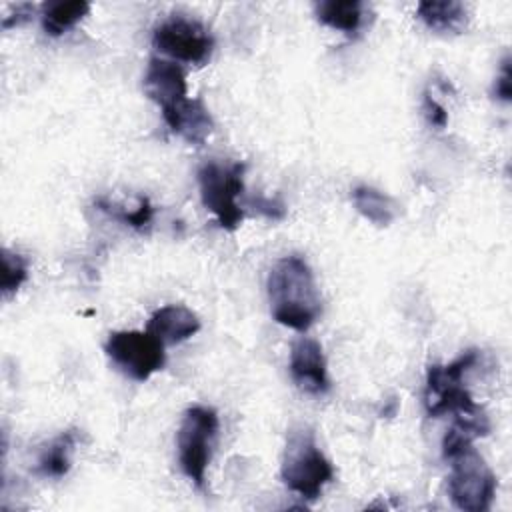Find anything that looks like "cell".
<instances>
[{
    "instance_id": "cell-1",
    "label": "cell",
    "mask_w": 512,
    "mask_h": 512,
    "mask_svg": "<svg viewBox=\"0 0 512 512\" xmlns=\"http://www.w3.org/2000/svg\"><path fill=\"white\" fill-rule=\"evenodd\" d=\"M270 310L278 324L306 332L322 312V298L314 274L300 256L276 260L268 274Z\"/></svg>"
},
{
    "instance_id": "cell-2",
    "label": "cell",
    "mask_w": 512,
    "mask_h": 512,
    "mask_svg": "<svg viewBox=\"0 0 512 512\" xmlns=\"http://www.w3.org/2000/svg\"><path fill=\"white\" fill-rule=\"evenodd\" d=\"M280 474L284 484L306 500H316L334 478V468L318 448L310 428L300 426L288 432Z\"/></svg>"
},
{
    "instance_id": "cell-3",
    "label": "cell",
    "mask_w": 512,
    "mask_h": 512,
    "mask_svg": "<svg viewBox=\"0 0 512 512\" xmlns=\"http://www.w3.org/2000/svg\"><path fill=\"white\" fill-rule=\"evenodd\" d=\"M476 362H478V350H466L446 366H440V364L428 366L426 394H424L428 416L438 418L442 414H454L458 418V416H468L482 410L462 384L464 374L470 368H474Z\"/></svg>"
},
{
    "instance_id": "cell-4",
    "label": "cell",
    "mask_w": 512,
    "mask_h": 512,
    "mask_svg": "<svg viewBox=\"0 0 512 512\" xmlns=\"http://www.w3.org/2000/svg\"><path fill=\"white\" fill-rule=\"evenodd\" d=\"M244 164L206 162L198 170L200 198L224 230H236L244 220L238 196L244 192Z\"/></svg>"
},
{
    "instance_id": "cell-5",
    "label": "cell",
    "mask_w": 512,
    "mask_h": 512,
    "mask_svg": "<svg viewBox=\"0 0 512 512\" xmlns=\"http://www.w3.org/2000/svg\"><path fill=\"white\" fill-rule=\"evenodd\" d=\"M448 460L452 462L448 476L452 504L464 512L488 510L496 494V476L484 458L470 444Z\"/></svg>"
},
{
    "instance_id": "cell-6",
    "label": "cell",
    "mask_w": 512,
    "mask_h": 512,
    "mask_svg": "<svg viewBox=\"0 0 512 512\" xmlns=\"http://www.w3.org/2000/svg\"><path fill=\"white\" fill-rule=\"evenodd\" d=\"M218 434V414L208 406H192L184 412L178 428V460L182 472L204 488L206 468L212 458V446Z\"/></svg>"
},
{
    "instance_id": "cell-7",
    "label": "cell",
    "mask_w": 512,
    "mask_h": 512,
    "mask_svg": "<svg viewBox=\"0 0 512 512\" xmlns=\"http://www.w3.org/2000/svg\"><path fill=\"white\" fill-rule=\"evenodd\" d=\"M104 350L116 368L136 382L148 380L154 372L162 370L166 362L164 344L148 330L110 332Z\"/></svg>"
},
{
    "instance_id": "cell-8",
    "label": "cell",
    "mask_w": 512,
    "mask_h": 512,
    "mask_svg": "<svg viewBox=\"0 0 512 512\" xmlns=\"http://www.w3.org/2000/svg\"><path fill=\"white\" fill-rule=\"evenodd\" d=\"M154 46L174 58L188 64H204L214 48V38L204 24L184 16H170L154 28Z\"/></svg>"
},
{
    "instance_id": "cell-9",
    "label": "cell",
    "mask_w": 512,
    "mask_h": 512,
    "mask_svg": "<svg viewBox=\"0 0 512 512\" xmlns=\"http://www.w3.org/2000/svg\"><path fill=\"white\" fill-rule=\"evenodd\" d=\"M294 384L308 394H324L330 388L322 346L312 338H298L290 348L288 362Z\"/></svg>"
},
{
    "instance_id": "cell-10",
    "label": "cell",
    "mask_w": 512,
    "mask_h": 512,
    "mask_svg": "<svg viewBox=\"0 0 512 512\" xmlns=\"http://www.w3.org/2000/svg\"><path fill=\"white\" fill-rule=\"evenodd\" d=\"M144 92L152 102L162 108V112L170 110L188 96L186 76L176 62L150 58L144 74Z\"/></svg>"
},
{
    "instance_id": "cell-11",
    "label": "cell",
    "mask_w": 512,
    "mask_h": 512,
    "mask_svg": "<svg viewBox=\"0 0 512 512\" xmlns=\"http://www.w3.org/2000/svg\"><path fill=\"white\" fill-rule=\"evenodd\" d=\"M162 116L174 134L194 146H202L214 130L212 116L200 98H186L170 110H164Z\"/></svg>"
},
{
    "instance_id": "cell-12",
    "label": "cell",
    "mask_w": 512,
    "mask_h": 512,
    "mask_svg": "<svg viewBox=\"0 0 512 512\" xmlns=\"http://www.w3.org/2000/svg\"><path fill=\"white\" fill-rule=\"evenodd\" d=\"M146 330L162 344H178L200 330V320L190 308L182 304H168L148 318Z\"/></svg>"
},
{
    "instance_id": "cell-13",
    "label": "cell",
    "mask_w": 512,
    "mask_h": 512,
    "mask_svg": "<svg viewBox=\"0 0 512 512\" xmlns=\"http://www.w3.org/2000/svg\"><path fill=\"white\" fill-rule=\"evenodd\" d=\"M352 202L356 210L376 226H388L398 214V204L374 186H356L352 190Z\"/></svg>"
},
{
    "instance_id": "cell-14",
    "label": "cell",
    "mask_w": 512,
    "mask_h": 512,
    "mask_svg": "<svg viewBox=\"0 0 512 512\" xmlns=\"http://www.w3.org/2000/svg\"><path fill=\"white\" fill-rule=\"evenodd\" d=\"M316 18L346 34H352L362 24V4L358 0H324L314 6Z\"/></svg>"
},
{
    "instance_id": "cell-15",
    "label": "cell",
    "mask_w": 512,
    "mask_h": 512,
    "mask_svg": "<svg viewBox=\"0 0 512 512\" xmlns=\"http://www.w3.org/2000/svg\"><path fill=\"white\" fill-rule=\"evenodd\" d=\"M88 12H90V4L84 0L46 2L42 8L44 32L50 36H62L64 32L74 28Z\"/></svg>"
},
{
    "instance_id": "cell-16",
    "label": "cell",
    "mask_w": 512,
    "mask_h": 512,
    "mask_svg": "<svg viewBox=\"0 0 512 512\" xmlns=\"http://www.w3.org/2000/svg\"><path fill=\"white\" fill-rule=\"evenodd\" d=\"M418 18L432 30H456L466 22V8L460 2L454 0H442V2H434V0H426L420 2L418 8Z\"/></svg>"
},
{
    "instance_id": "cell-17",
    "label": "cell",
    "mask_w": 512,
    "mask_h": 512,
    "mask_svg": "<svg viewBox=\"0 0 512 512\" xmlns=\"http://www.w3.org/2000/svg\"><path fill=\"white\" fill-rule=\"evenodd\" d=\"M76 446V430L60 434L48 444V448L38 458V472L50 478H62L70 470V456Z\"/></svg>"
},
{
    "instance_id": "cell-18",
    "label": "cell",
    "mask_w": 512,
    "mask_h": 512,
    "mask_svg": "<svg viewBox=\"0 0 512 512\" xmlns=\"http://www.w3.org/2000/svg\"><path fill=\"white\" fill-rule=\"evenodd\" d=\"M26 278H28L26 260L20 254L4 248L2 250V282H0L2 294L8 296V294L16 292Z\"/></svg>"
},
{
    "instance_id": "cell-19",
    "label": "cell",
    "mask_w": 512,
    "mask_h": 512,
    "mask_svg": "<svg viewBox=\"0 0 512 512\" xmlns=\"http://www.w3.org/2000/svg\"><path fill=\"white\" fill-rule=\"evenodd\" d=\"M100 210L110 212L114 218H118L120 222L132 226V228H136V230H146V228L150 226L152 214H154V208H152V204H150V200H148L146 196L140 198L138 208L132 210V212H126V210L118 212V210H112V208H100Z\"/></svg>"
},
{
    "instance_id": "cell-20",
    "label": "cell",
    "mask_w": 512,
    "mask_h": 512,
    "mask_svg": "<svg viewBox=\"0 0 512 512\" xmlns=\"http://www.w3.org/2000/svg\"><path fill=\"white\" fill-rule=\"evenodd\" d=\"M494 96L502 102H510L512 100V74H510V56H506L502 60L500 66V74L496 76L494 82Z\"/></svg>"
},
{
    "instance_id": "cell-21",
    "label": "cell",
    "mask_w": 512,
    "mask_h": 512,
    "mask_svg": "<svg viewBox=\"0 0 512 512\" xmlns=\"http://www.w3.org/2000/svg\"><path fill=\"white\" fill-rule=\"evenodd\" d=\"M422 106H424V114H426L428 122L432 126H436L438 130H442L446 126V122H448V114H446L444 106H440L428 92L424 94V104Z\"/></svg>"
},
{
    "instance_id": "cell-22",
    "label": "cell",
    "mask_w": 512,
    "mask_h": 512,
    "mask_svg": "<svg viewBox=\"0 0 512 512\" xmlns=\"http://www.w3.org/2000/svg\"><path fill=\"white\" fill-rule=\"evenodd\" d=\"M250 204H252L254 208H258L262 214L270 216V218H282V216H284V204H282L280 200H272V198L260 196V198L250 200Z\"/></svg>"
},
{
    "instance_id": "cell-23",
    "label": "cell",
    "mask_w": 512,
    "mask_h": 512,
    "mask_svg": "<svg viewBox=\"0 0 512 512\" xmlns=\"http://www.w3.org/2000/svg\"><path fill=\"white\" fill-rule=\"evenodd\" d=\"M32 12H34V6H32V4H18L14 18H12V20H4L2 26H4V28H10V26H14V24L18 26L20 22L28 20V18L32 16Z\"/></svg>"
}]
</instances>
